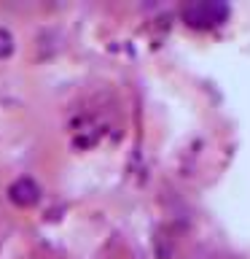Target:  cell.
Here are the masks:
<instances>
[{
	"label": "cell",
	"instance_id": "cell-1",
	"mask_svg": "<svg viewBox=\"0 0 250 259\" xmlns=\"http://www.w3.org/2000/svg\"><path fill=\"white\" fill-rule=\"evenodd\" d=\"M229 19V6L221 0H199L183 8V22L194 30H213Z\"/></svg>",
	"mask_w": 250,
	"mask_h": 259
},
{
	"label": "cell",
	"instance_id": "cell-2",
	"mask_svg": "<svg viewBox=\"0 0 250 259\" xmlns=\"http://www.w3.org/2000/svg\"><path fill=\"white\" fill-rule=\"evenodd\" d=\"M8 197H11V202H16V205L27 208V205H35V202H38L40 189H38V184L32 181V178H19V181L11 184Z\"/></svg>",
	"mask_w": 250,
	"mask_h": 259
},
{
	"label": "cell",
	"instance_id": "cell-3",
	"mask_svg": "<svg viewBox=\"0 0 250 259\" xmlns=\"http://www.w3.org/2000/svg\"><path fill=\"white\" fill-rule=\"evenodd\" d=\"M11 49H14V38L8 35L6 30H0V57L11 54Z\"/></svg>",
	"mask_w": 250,
	"mask_h": 259
}]
</instances>
